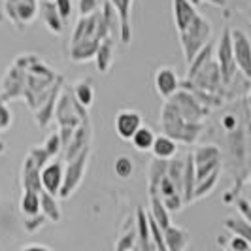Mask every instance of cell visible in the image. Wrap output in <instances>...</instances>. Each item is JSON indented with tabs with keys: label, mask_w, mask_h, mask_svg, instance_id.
I'll use <instances>...</instances> for the list:
<instances>
[{
	"label": "cell",
	"mask_w": 251,
	"mask_h": 251,
	"mask_svg": "<svg viewBox=\"0 0 251 251\" xmlns=\"http://www.w3.org/2000/svg\"><path fill=\"white\" fill-rule=\"evenodd\" d=\"M226 251H228V250H226Z\"/></svg>",
	"instance_id": "44"
},
{
	"label": "cell",
	"mask_w": 251,
	"mask_h": 251,
	"mask_svg": "<svg viewBox=\"0 0 251 251\" xmlns=\"http://www.w3.org/2000/svg\"><path fill=\"white\" fill-rule=\"evenodd\" d=\"M40 214L44 215L48 221H53V223L61 221V206H59L57 197L40 191Z\"/></svg>",
	"instance_id": "21"
},
{
	"label": "cell",
	"mask_w": 251,
	"mask_h": 251,
	"mask_svg": "<svg viewBox=\"0 0 251 251\" xmlns=\"http://www.w3.org/2000/svg\"><path fill=\"white\" fill-rule=\"evenodd\" d=\"M10 125H12V112L4 102H0V132L10 128Z\"/></svg>",
	"instance_id": "36"
},
{
	"label": "cell",
	"mask_w": 251,
	"mask_h": 251,
	"mask_svg": "<svg viewBox=\"0 0 251 251\" xmlns=\"http://www.w3.org/2000/svg\"><path fill=\"white\" fill-rule=\"evenodd\" d=\"M225 228L226 230H230L232 232V236H242V238L250 240L251 236V225L248 219H244V217H226L225 219Z\"/></svg>",
	"instance_id": "26"
},
{
	"label": "cell",
	"mask_w": 251,
	"mask_h": 251,
	"mask_svg": "<svg viewBox=\"0 0 251 251\" xmlns=\"http://www.w3.org/2000/svg\"><path fill=\"white\" fill-rule=\"evenodd\" d=\"M113 174L119 179H128L134 174V161L130 157H126V155L115 157V161H113Z\"/></svg>",
	"instance_id": "29"
},
{
	"label": "cell",
	"mask_w": 251,
	"mask_h": 251,
	"mask_svg": "<svg viewBox=\"0 0 251 251\" xmlns=\"http://www.w3.org/2000/svg\"><path fill=\"white\" fill-rule=\"evenodd\" d=\"M21 185L23 191H36L40 193V168L32 163V159L26 155L25 163H23V174H21Z\"/></svg>",
	"instance_id": "20"
},
{
	"label": "cell",
	"mask_w": 251,
	"mask_h": 251,
	"mask_svg": "<svg viewBox=\"0 0 251 251\" xmlns=\"http://www.w3.org/2000/svg\"><path fill=\"white\" fill-rule=\"evenodd\" d=\"M148 217H150L151 221L159 226L161 230H164L168 225H172V223H170V214L166 212V208L163 206L161 199L155 197V195H151V210Z\"/></svg>",
	"instance_id": "22"
},
{
	"label": "cell",
	"mask_w": 251,
	"mask_h": 251,
	"mask_svg": "<svg viewBox=\"0 0 251 251\" xmlns=\"http://www.w3.org/2000/svg\"><path fill=\"white\" fill-rule=\"evenodd\" d=\"M99 44L100 40H85V42L70 44V59L74 63H87L91 59H95Z\"/></svg>",
	"instance_id": "17"
},
{
	"label": "cell",
	"mask_w": 251,
	"mask_h": 251,
	"mask_svg": "<svg viewBox=\"0 0 251 251\" xmlns=\"http://www.w3.org/2000/svg\"><path fill=\"white\" fill-rule=\"evenodd\" d=\"M221 126L225 128L226 132L236 130V128H238V117H236V113H225V115L221 117Z\"/></svg>",
	"instance_id": "38"
},
{
	"label": "cell",
	"mask_w": 251,
	"mask_h": 251,
	"mask_svg": "<svg viewBox=\"0 0 251 251\" xmlns=\"http://www.w3.org/2000/svg\"><path fill=\"white\" fill-rule=\"evenodd\" d=\"M119 19V38L123 44H130L132 40V28H130V10L132 0H108Z\"/></svg>",
	"instance_id": "12"
},
{
	"label": "cell",
	"mask_w": 251,
	"mask_h": 251,
	"mask_svg": "<svg viewBox=\"0 0 251 251\" xmlns=\"http://www.w3.org/2000/svg\"><path fill=\"white\" fill-rule=\"evenodd\" d=\"M168 102L172 104V108H174L185 121H189V123H204V119H206L208 113H210V110L204 108L201 102L189 93L187 89L176 91V95L170 97Z\"/></svg>",
	"instance_id": "4"
},
{
	"label": "cell",
	"mask_w": 251,
	"mask_h": 251,
	"mask_svg": "<svg viewBox=\"0 0 251 251\" xmlns=\"http://www.w3.org/2000/svg\"><path fill=\"white\" fill-rule=\"evenodd\" d=\"M113 59H115V48H113L112 38H104L99 44V50H97V55H95V61H97V68L100 70L102 74H108L110 68L113 64Z\"/></svg>",
	"instance_id": "19"
},
{
	"label": "cell",
	"mask_w": 251,
	"mask_h": 251,
	"mask_svg": "<svg viewBox=\"0 0 251 251\" xmlns=\"http://www.w3.org/2000/svg\"><path fill=\"white\" fill-rule=\"evenodd\" d=\"M161 128H163V134L172 138L177 144H195L197 140L201 138L202 130H204V123H189L185 121L179 113L172 108V104L166 100L161 108Z\"/></svg>",
	"instance_id": "1"
},
{
	"label": "cell",
	"mask_w": 251,
	"mask_h": 251,
	"mask_svg": "<svg viewBox=\"0 0 251 251\" xmlns=\"http://www.w3.org/2000/svg\"><path fill=\"white\" fill-rule=\"evenodd\" d=\"M153 85H155L157 95H159L161 99H164V100H168L170 97L176 95V91L181 89V81H179L176 70H174L172 66H161V68H157V72H155Z\"/></svg>",
	"instance_id": "9"
},
{
	"label": "cell",
	"mask_w": 251,
	"mask_h": 251,
	"mask_svg": "<svg viewBox=\"0 0 251 251\" xmlns=\"http://www.w3.org/2000/svg\"><path fill=\"white\" fill-rule=\"evenodd\" d=\"M53 4H55L59 15L63 17V21H68L70 13H72V0H53Z\"/></svg>",
	"instance_id": "35"
},
{
	"label": "cell",
	"mask_w": 251,
	"mask_h": 251,
	"mask_svg": "<svg viewBox=\"0 0 251 251\" xmlns=\"http://www.w3.org/2000/svg\"><path fill=\"white\" fill-rule=\"evenodd\" d=\"M166 163H168V161L153 159V163H151V166H150V195H157L159 181L166 176Z\"/></svg>",
	"instance_id": "28"
},
{
	"label": "cell",
	"mask_w": 251,
	"mask_h": 251,
	"mask_svg": "<svg viewBox=\"0 0 251 251\" xmlns=\"http://www.w3.org/2000/svg\"><path fill=\"white\" fill-rule=\"evenodd\" d=\"M19 208H21L25 217L40 215V193H36V191H23Z\"/></svg>",
	"instance_id": "25"
},
{
	"label": "cell",
	"mask_w": 251,
	"mask_h": 251,
	"mask_svg": "<svg viewBox=\"0 0 251 251\" xmlns=\"http://www.w3.org/2000/svg\"><path fill=\"white\" fill-rule=\"evenodd\" d=\"M4 13L19 30L38 17V0H4Z\"/></svg>",
	"instance_id": "7"
},
{
	"label": "cell",
	"mask_w": 251,
	"mask_h": 251,
	"mask_svg": "<svg viewBox=\"0 0 251 251\" xmlns=\"http://www.w3.org/2000/svg\"><path fill=\"white\" fill-rule=\"evenodd\" d=\"M195 183H197L195 164H193V155L189 151L185 161H183V177H181V199H183L185 206L195 202Z\"/></svg>",
	"instance_id": "16"
},
{
	"label": "cell",
	"mask_w": 251,
	"mask_h": 251,
	"mask_svg": "<svg viewBox=\"0 0 251 251\" xmlns=\"http://www.w3.org/2000/svg\"><path fill=\"white\" fill-rule=\"evenodd\" d=\"M130 251H138V250H130Z\"/></svg>",
	"instance_id": "43"
},
{
	"label": "cell",
	"mask_w": 251,
	"mask_h": 251,
	"mask_svg": "<svg viewBox=\"0 0 251 251\" xmlns=\"http://www.w3.org/2000/svg\"><path fill=\"white\" fill-rule=\"evenodd\" d=\"M21 251H51L50 248H46V246H38V244H30V246H26L23 248Z\"/></svg>",
	"instance_id": "40"
},
{
	"label": "cell",
	"mask_w": 251,
	"mask_h": 251,
	"mask_svg": "<svg viewBox=\"0 0 251 251\" xmlns=\"http://www.w3.org/2000/svg\"><path fill=\"white\" fill-rule=\"evenodd\" d=\"M89 157H91V150L85 148L83 151H79L74 159H70L66 168H64V176H63V185L59 191V197L61 199H68L75 189L81 185V179L85 176V170H87Z\"/></svg>",
	"instance_id": "3"
},
{
	"label": "cell",
	"mask_w": 251,
	"mask_h": 251,
	"mask_svg": "<svg viewBox=\"0 0 251 251\" xmlns=\"http://www.w3.org/2000/svg\"><path fill=\"white\" fill-rule=\"evenodd\" d=\"M214 59L215 63H217V66H219V72H221V81H223V85H226L232 79V75L238 72L236 63H234V55H232L230 28L228 26L223 30L219 42L214 46Z\"/></svg>",
	"instance_id": "5"
},
{
	"label": "cell",
	"mask_w": 251,
	"mask_h": 251,
	"mask_svg": "<svg viewBox=\"0 0 251 251\" xmlns=\"http://www.w3.org/2000/svg\"><path fill=\"white\" fill-rule=\"evenodd\" d=\"M44 150H46V153L50 155V157H55L59 151L63 150V142H61V134L59 132H51L50 136H48V140H46V144L42 146Z\"/></svg>",
	"instance_id": "32"
},
{
	"label": "cell",
	"mask_w": 251,
	"mask_h": 251,
	"mask_svg": "<svg viewBox=\"0 0 251 251\" xmlns=\"http://www.w3.org/2000/svg\"><path fill=\"white\" fill-rule=\"evenodd\" d=\"M193 155V164H195V177L197 181L202 177L210 176L215 170H221V150L208 144V146H201L195 151H191Z\"/></svg>",
	"instance_id": "6"
},
{
	"label": "cell",
	"mask_w": 251,
	"mask_h": 251,
	"mask_svg": "<svg viewBox=\"0 0 251 251\" xmlns=\"http://www.w3.org/2000/svg\"><path fill=\"white\" fill-rule=\"evenodd\" d=\"M38 12L42 15L44 25L50 28V32H53V34H61V32H63L64 21H63V17L59 15V12H57L53 0H42V2L38 4Z\"/></svg>",
	"instance_id": "15"
},
{
	"label": "cell",
	"mask_w": 251,
	"mask_h": 251,
	"mask_svg": "<svg viewBox=\"0 0 251 251\" xmlns=\"http://www.w3.org/2000/svg\"><path fill=\"white\" fill-rule=\"evenodd\" d=\"M155 132L151 130L150 126H140L138 130L132 134V138L128 140L130 144H132V148L136 151H142V153H146V151H151V146H153V140H155Z\"/></svg>",
	"instance_id": "23"
},
{
	"label": "cell",
	"mask_w": 251,
	"mask_h": 251,
	"mask_svg": "<svg viewBox=\"0 0 251 251\" xmlns=\"http://www.w3.org/2000/svg\"><path fill=\"white\" fill-rule=\"evenodd\" d=\"M163 242L166 251H185L191 242V234L183 226L168 225L163 230Z\"/></svg>",
	"instance_id": "14"
},
{
	"label": "cell",
	"mask_w": 251,
	"mask_h": 251,
	"mask_svg": "<svg viewBox=\"0 0 251 251\" xmlns=\"http://www.w3.org/2000/svg\"><path fill=\"white\" fill-rule=\"evenodd\" d=\"M28 157L32 159V163L36 164L40 170H42V168H44V166L51 161V157L46 153V150H44V148H32V150L28 151Z\"/></svg>",
	"instance_id": "33"
},
{
	"label": "cell",
	"mask_w": 251,
	"mask_h": 251,
	"mask_svg": "<svg viewBox=\"0 0 251 251\" xmlns=\"http://www.w3.org/2000/svg\"><path fill=\"white\" fill-rule=\"evenodd\" d=\"M4 151H6V144H4V142H2V140H0V155H2V153H4Z\"/></svg>",
	"instance_id": "42"
},
{
	"label": "cell",
	"mask_w": 251,
	"mask_h": 251,
	"mask_svg": "<svg viewBox=\"0 0 251 251\" xmlns=\"http://www.w3.org/2000/svg\"><path fill=\"white\" fill-rule=\"evenodd\" d=\"M230 44H232V55L234 63L242 75L251 79V42L250 36L240 30V28H230Z\"/></svg>",
	"instance_id": "8"
},
{
	"label": "cell",
	"mask_w": 251,
	"mask_h": 251,
	"mask_svg": "<svg viewBox=\"0 0 251 251\" xmlns=\"http://www.w3.org/2000/svg\"><path fill=\"white\" fill-rule=\"evenodd\" d=\"M63 176H64V164L61 161H53L48 163L42 170H40V187L44 193L59 197V191L63 185Z\"/></svg>",
	"instance_id": "10"
},
{
	"label": "cell",
	"mask_w": 251,
	"mask_h": 251,
	"mask_svg": "<svg viewBox=\"0 0 251 251\" xmlns=\"http://www.w3.org/2000/svg\"><path fill=\"white\" fill-rule=\"evenodd\" d=\"M140 126H142V115L136 110H119L115 115V121H113L115 134L126 142L132 138V134Z\"/></svg>",
	"instance_id": "11"
},
{
	"label": "cell",
	"mask_w": 251,
	"mask_h": 251,
	"mask_svg": "<svg viewBox=\"0 0 251 251\" xmlns=\"http://www.w3.org/2000/svg\"><path fill=\"white\" fill-rule=\"evenodd\" d=\"M212 36H214V26L210 23V19H206L204 15H197L193 19V23L183 30L179 32V42H181V51H183V57H185V64H189L197 53L212 42Z\"/></svg>",
	"instance_id": "2"
},
{
	"label": "cell",
	"mask_w": 251,
	"mask_h": 251,
	"mask_svg": "<svg viewBox=\"0 0 251 251\" xmlns=\"http://www.w3.org/2000/svg\"><path fill=\"white\" fill-rule=\"evenodd\" d=\"M72 89H74V99H75V102H77V106L89 108V106L93 104V100H95V89H93L89 79L77 81Z\"/></svg>",
	"instance_id": "24"
},
{
	"label": "cell",
	"mask_w": 251,
	"mask_h": 251,
	"mask_svg": "<svg viewBox=\"0 0 251 251\" xmlns=\"http://www.w3.org/2000/svg\"><path fill=\"white\" fill-rule=\"evenodd\" d=\"M136 244V226H130L128 230H123V234L119 236L115 244V251H130L134 250Z\"/></svg>",
	"instance_id": "30"
},
{
	"label": "cell",
	"mask_w": 251,
	"mask_h": 251,
	"mask_svg": "<svg viewBox=\"0 0 251 251\" xmlns=\"http://www.w3.org/2000/svg\"><path fill=\"white\" fill-rule=\"evenodd\" d=\"M228 251H250V240L242 236H232L228 240Z\"/></svg>",
	"instance_id": "37"
},
{
	"label": "cell",
	"mask_w": 251,
	"mask_h": 251,
	"mask_svg": "<svg viewBox=\"0 0 251 251\" xmlns=\"http://www.w3.org/2000/svg\"><path fill=\"white\" fill-rule=\"evenodd\" d=\"M191 2L197 6V4H201V2H204V0H191ZM206 2H212V4H215V6H223V4H225V0H206Z\"/></svg>",
	"instance_id": "41"
},
{
	"label": "cell",
	"mask_w": 251,
	"mask_h": 251,
	"mask_svg": "<svg viewBox=\"0 0 251 251\" xmlns=\"http://www.w3.org/2000/svg\"><path fill=\"white\" fill-rule=\"evenodd\" d=\"M172 13H174V25L179 34L193 23V19L199 15V10L191 0H172Z\"/></svg>",
	"instance_id": "13"
},
{
	"label": "cell",
	"mask_w": 251,
	"mask_h": 251,
	"mask_svg": "<svg viewBox=\"0 0 251 251\" xmlns=\"http://www.w3.org/2000/svg\"><path fill=\"white\" fill-rule=\"evenodd\" d=\"M46 221L44 215H34V217H26L25 219V228L26 232H34L38 226H42V223Z\"/></svg>",
	"instance_id": "39"
},
{
	"label": "cell",
	"mask_w": 251,
	"mask_h": 251,
	"mask_svg": "<svg viewBox=\"0 0 251 251\" xmlns=\"http://www.w3.org/2000/svg\"><path fill=\"white\" fill-rule=\"evenodd\" d=\"M151 153L159 161H170V159L176 157L177 142H174V140L168 138V136H164V134H159V136H155V140H153Z\"/></svg>",
	"instance_id": "18"
},
{
	"label": "cell",
	"mask_w": 251,
	"mask_h": 251,
	"mask_svg": "<svg viewBox=\"0 0 251 251\" xmlns=\"http://www.w3.org/2000/svg\"><path fill=\"white\" fill-rule=\"evenodd\" d=\"M53 102H57V93H51L48 104H40V112L36 113V121L40 126H46L48 123H50L51 110H53V106H55Z\"/></svg>",
	"instance_id": "31"
},
{
	"label": "cell",
	"mask_w": 251,
	"mask_h": 251,
	"mask_svg": "<svg viewBox=\"0 0 251 251\" xmlns=\"http://www.w3.org/2000/svg\"><path fill=\"white\" fill-rule=\"evenodd\" d=\"M219 174H221V170H215V172H212L210 176L202 177V179H199V181L195 183V201H197V199H204V197H208V195L217 187Z\"/></svg>",
	"instance_id": "27"
},
{
	"label": "cell",
	"mask_w": 251,
	"mask_h": 251,
	"mask_svg": "<svg viewBox=\"0 0 251 251\" xmlns=\"http://www.w3.org/2000/svg\"><path fill=\"white\" fill-rule=\"evenodd\" d=\"M100 6V0H79V4H77L81 15H91V13L99 12Z\"/></svg>",
	"instance_id": "34"
}]
</instances>
